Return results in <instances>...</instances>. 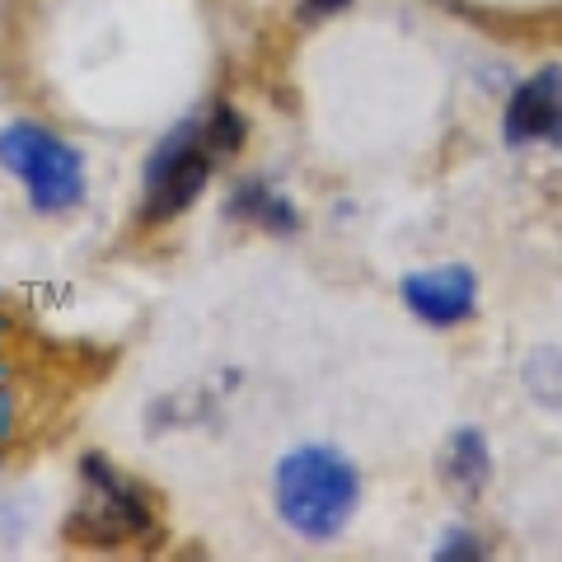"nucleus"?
Here are the masks:
<instances>
[{"label":"nucleus","mask_w":562,"mask_h":562,"mask_svg":"<svg viewBox=\"0 0 562 562\" xmlns=\"http://www.w3.org/2000/svg\"><path fill=\"white\" fill-rule=\"evenodd\" d=\"M14 422H20V390H14L10 366L0 361V441L14 431Z\"/></svg>","instance_id":"11"},{"label":"nucleus","mask_w":562,"mask_h":562,"mask_svg":"<svg viewBox=\"0 0 562 562\" xmlns=\"http://www.w3.org/2000/svg\"><path fill=\"white\" fill-rule=\"evenodd\" d=\"M244 117L231 103H216L211 113L183 117L160 146L146 155V173H140V221L146 225H169L179 221L188 206H198L206 192L211 173L221 160L244 146Z\"/></svg>","instance_id":"1"},{"label":"nucleus","mask_w":562,"mask_h":562,"mask_svg":"<svg viewBox=\"0 0 562 562\" xmlns=\"http://www.w3.org/2000/svg\"><path fill=\"white\" fill-rule=\"evenodd\" d=\"M272 502L286 530L310 543H328L347 530L361 506V473L333 446H295L277 460Z\"/></svg>","instance_id":"2"},{"label":"nucleus","mask_w":562,"mask_h":562,"mask_svg":"<svg viewBox=\"0 0 562 562\" xmlns=\"http://www.w3.org/2000/svg\"><path fill=\"white\" fill-rule=\"evenodd\" d=\"M525 390L539 403H549V408H562V351L543 347L525 361Z\"/></svg>","instance_id":"9"},{"label":"nucleus","mask_w":562,"mask_h":562,"mask_svg":"<svg viewBox=\"0 0 562 562\" xmlns=\"http://www.w3.org/2000/svg\"><path fill=\"white\" fill-rule=\"evenodd\" d=\"M502 140L516 150H562V66H539L516 85L502 113Z\"/></svg>","instance_id":"5"},{"label":"nucleus","mask_w":562,"mask_h":562,"mask_svg":"<svg viewBox=\"0 0 562 562\" xmlns=\"http://www.w3.org/2000/svg\"><path fill=\"white\" fill-rule=\"evenodd\" d=\"M351 0H301V10L305 14H338V10H347Z\"/></svg>","instance_id":"12"},{"label":"nucleus","mask_w":562,"mask_h":562,"mask_svg":"<svg viewBox=\"0 0 562 562\" xmlns=\"http://www.w3.org/2000/svg\"><path fill=\"white\" fill-rule=\"evenodd\" d=\"M80 502L66 520V539L85 543V549H122V543H150L160 539V520H155V502L146 487L127 479L113 460L103 454H85L80 460Z\"/></svg>","instance_id":"3"},{"label":"nucleus","mask_w":562,"mask_h":562,"mask_svg":"<svg viewBox=\"0 0 562 562\" xmlns=\"http://www.w3.org/2000/svg\"><path fill=\"white\" fill-rule=\"evenodd\" d=\"M231 216L249 221L268 235H295L301 231V211H295L286 192H277L268 179H244L231 192Z\"/></svg>","instance_id":"7"},{"label":"nucleus","mask_w":562,"mask_h":562,"mask_svg":"<svg viewBox=\"0 0 562 562\" xmlns=\"http://www.w3.org/2000/svg\"><path fill=\"white\" fill-rule=\"evenodd\" d=\"M0 169L24 183V198L38 216H61V211L85 202V155L43 122H10L0 127Z\"/></svg>","instance_id":"4"},{"label":"nucleus","mask_w":562,"mask_h":562,"mask_svg":"<svg viewBox=\"0 0 562 562\" xmlns=\"http://www.w3.org/2000/svg\"><path fill=\"white\" fill-rule=\"evenodd\" d=\"M398 295L408 314L427 328H460L479 310V277L464 262H446V268H422L398 281Z\"/></svg>","instance_id":"6"},{"label":"nucleus","mask_w":562,"mask_h":562,"mask_svg":"<svg viewBox=\"0 0 562 562\" xmlns=\"http://www.w3.org/2000/svg\"><path fill=\"white\" fill-rule=\"evenodd\" d=\"M436 562H454V558H487L483 549V539L469 530V525H454V530H446V539L431 549Z\"/></svg>","instance_id":"10"},{"label":"nucleus","mask_w":562,"mask_h":562,"mask_svg":"<svg viewBox=\"0 0 562 562\" xmlns=\"http://www.w3.org/2000/svg\"><path fill=\"white\" fill-rule=\"evenodd\" d=\"M441 473L460 497H479L492 483V450L479 427H460L441 450Z\"/></svg>","instance_id":"8"}]
</instances>
